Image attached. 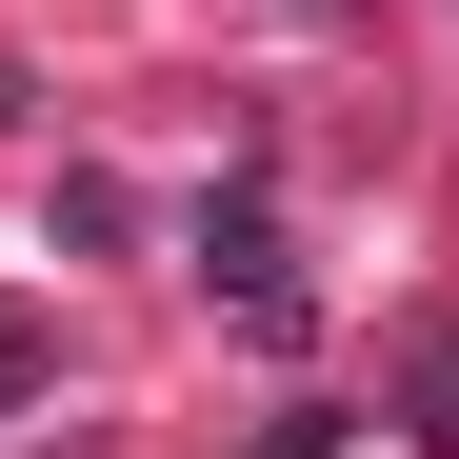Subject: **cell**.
<instances>
[{"label":"cell","mask_w":459,"mask_h":459,"mask_svg":"<svg viewBox=\"0 0 459 459\" xmlns=\"http://www.w3.org/2000/svg\"><path fill=\"white\" fill-rule=\"evenodd\" d=\"M200 280H220V299H240V320H260V340L299 320V280H280V220H260V200H200Z\"/></svg>","instance_id":"6da1fadb"},{"label":"cell","mask_w":459,"mask_h":459,"mask_svg":"<svg viewBox=\"0 0 459 459\" xmlns=\"http://www.w3.org/2000/svg\"><path fill=\"white\" fill-rule=\"evenodd\" d=\"M40 359H60V340H40V299H0V400H40Z\"/></svg>","instance_id":"7a4b0ae2"}]
</instances>
